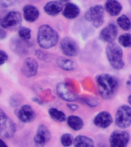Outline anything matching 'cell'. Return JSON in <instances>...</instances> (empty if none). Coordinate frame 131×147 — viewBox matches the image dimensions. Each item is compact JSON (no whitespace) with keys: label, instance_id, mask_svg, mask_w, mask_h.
<instances>
[{"label":"cell","instance_id":"6da1fadb","mask_svg":"<svg viewBox=\"0 0 131 147\" xmlns=\"http://www.w3.org/2000/svg\"><path fill=\"white\" fill-rule=\"evenodd\" d=\"M97 90L100 96L103 99L113 98L118 90V81L117 79L107 74H102L96 78Z\"/></svg>","mask_w":131,"mask_h":147},{"label":"cell","instance_id":"7a4b0ae2","mask_svg":"<svg viewBox=\"0 0 131 147\" xmlns=\"http://www.w3.org/2000/svg\"><path fill=\"white\" fill-rule=\"evenodd\" d=\"M37 41L41 48H51L57 43L58 34L49 25H43L38 28Z\"/></svg>","mask_w":131,"mask_h":147},{"label":"cell","instance_id":"3957f363","mask_svg":"<svg viewBox=\"0 0 131 147\" xmlns=\"http://www.w3.org/2000/svg\"><path fill=\"white\" fill-rule=\"evenodd\" d=\"M106 54L110 64L116 70H120L124 67L123 51L117 44L111 42L107 45Z\"/></svg>","mask_w":131,"mask_h":147},{"label":"cell","instance_id":"277c9868","mask_svg":"<svg viewBox=\"0 0 131 147\" xmlns=\"http://www.w3.org/2000/svg\"><path fill=\"white\" fill-rule=\"evenodd\" d=\"M85 19L92 23L95 28L103 25L104 18V9L101 5H94L90 8L85 13Z\"/></svg>","mask_w":131,"mask_h":147},{"label":"cell","instance_id":"5b68a950","mask_svg":"<svg viewBox=\"0 0 131 147\" xmlns=\"http://www.w3.org/2000/svg\"><path fill=\"white\" fill-rule=\"evenodd\" d=\"M16 131L15 124L6 114H5L3 110H0V135L2 138L9 139L13 136Z\"/></svg>","mask_w":131,"mask_h":147},{"label":"cell","instance_id":"8992f818","mask_svg":"<svg viewBox=\"0 0 131 147\" xmlns=\"http://www.w3.org/2000/svg\"><path fill=\"white\" fill-rule=\"evenodd\" d=\"M116 125L122 129L127 128L131 125V107L121 106L116 113Z\"/></svg>","mask_w":131,"mask_h":147},{"label":"cell","instance_id":"52a82bcc","mask_svg":"<svg viewBox=\"0 0 131 147\" xmlns=\"http://www.w3.org/2000/svg\"><path fill=\"white\" fill-rule=\"evenodd\" d=\"M22 16L18 11H10L2 18L1 26L5 29H16L21 25Z\"/></svg>","mask_w":131,"mask_h":147},{"label":"cell","instance_id":"ba28073f","mask_svg":"<svg viewBox=\"0 0 131 147\" xmlns=\"http://www.w3.org/2000/svg\"><path fill=\"white\" fill-rule=\"evenodd\" d=\"M57 95L65 101H75L78 100V96L76 94L73 90L71 89V87L66 83H60L57 85L56 87Z\"/></svg>","mask_w":131,"mask_h":147},{"label":"cell","instance_id":"9c48e42d","mask_svg":"<svg viewBox=\"0 0 131 147\" xmlns=\"http://www.w3.org/2000/svg\"><path fill=\"white\" fill-rule=\"evenodd\" d=\"M130 140L129 133L126 131L116 130L110 135V143L113 147L126 146Z\"/></svg>","mask_w":131,"mask_h":147},{"label":"cell","instance_id":"30bf717a","mask_svg":"<svg viewBox=\"0 0 131 147\" xmlns=\"http://www.w3.org/2000/svg\"><path fill=\"white\" fill-rule=\"evenodd\" d=\"M61 49L64 55L68 57H74L78 55L79 52V48L78 44L73 39L65 37L61 41Z\"/></svg>","mask_w":131,"mask_h":147},{"label":"cell","instance_id":"8fae6325","mask_svg":"<svg viewBox=\"0 0 131 147\" xmlns=\"http://www.w3.org/2000/svg\"><path fill=\"white\" fill-rule=\"evenodd\" d=\"M38 67V64L34 58L28 57L25 60V61L22 64V73L23 74V75L27 78L33 77L37 74Z\"/></svg>","mask_w":131,"mask_h":147},{"label":"cell","instance_id":"7c38bea8","mask_svg":"<svg viewBox=\"0 0 131 147\" xmlns=\"http://www.w3.org/2000/svg\"><path fill=\"white\" fill-rule=\"evenodd\" d=\"M51 139V133L48 130V129L45 125L41 124L38 126V130H37L36 135L34 136V143L37 146H42L44 145L50 140Z\"/></svg>","mask_w":131,"mask_h":147},{"label":"cell","instance_id":"4fadbf2b","mask_svg":"<svg viewBox=\"0 0 131 147\" xmlns=\"http://www.w3.org/2000/svg\"><path fill=\"white\" fill-rule=\"evenodd\" d=\"M117 35V26L114 24H109V25L103 28L100 33V38L104 42L111 43L114 41Z\"/></svg>","mask_w":131,"mask_h":147},{"label":"cell","instance_id":"5bb4252c","mask_svg":"<svg viewBox=\"0 0 131 147\" xmlns=\"http://www.w3.org/2000/svg\"><path fill=\"white\" fill-rule=\"evenodd\" d=\"M18 117L23 123H31L35 117V113L28 105H23L18 112Z\"/></svg>","mask_w":131,"mask_h":147},{"label":"cell","instance_id":"9a60e30c","mask_svg":"<svg viewBox=\"0 0 131 147\" xmlns=\"http://www.w3.org/2000/svg\"><path fill=\"white\" fill-rule=\"evenodd\" d=\"M113 119L111 115L107 112H101L94 118V123L97 126L101 128H107L112 123Z\"/></svg>","mask_w":131,"mask_h":147},{"label":"cell","instance_id":"2e32d148","mask_svg":"<svg viewBox=\"0 0 131 147\" xmlns=\"http://www.w3.org/2000/svg\"><path fill=\"white\" fill-rule=\"evenodd\" d=\"M23 14L25 20L29 22H33L38 18L39 11L36 7L32 5H27L23 9Z\"/></svg>","mask_w":131,"mask_h":147},{"label":"cell","instance_id":"e0dca14e","mask_svg":"<svg viewBox=\"0 0 131 147\" xmlns=\"http://www.w3.org/2000/svg\"><path fill=\"white\" fill-rule=\"evenodd\" d=\"M62 9H63L62 3L58 1H51L48 2L44 8V10L46 13L51 16L58 15L62 11Z\"/></svg>","mask_w":131,"mask_h":147},{"label":"cell","instance_id":"ac0fdd59","mask_svg":"<svg viewBox=\"0 0 131 147\" xmlns=\"http://www.w3.org/2000/svg\"><path fill=\"white\" fill-rule=\"evenodd\" d=\"M80 13V9L75 4L68 3L63 10V16L68 19L75 18Z\"/></svg>","mask_w":131,"mask_h":147},{"label":"cell","instance_id":"d6986e66","mask_svg":"<svg viewBox=\"0 0 131 147\" xmlns=\"http://www.w3.org/2000/svg\"><path fill=\"white\" fill-rule=\"evenodd\" d=\"M105 9L110 16H117L122 9L121 5L117 0H107L105 3Z\"/></svg>","mask_w":131,"mask_h":147},{"label":"cell","instance_id":"ffe728a7","mask_svg":"<svg viewBox=\"0 0 131 147\" xmlns=\"http://www.w3.org/2000/svg\"><path fill=\"white\" fill-rule=\"evenodd\" d=\"M57 64L60 68L64 71H72L77 67V64L74 61L64 57H59L57 59Z\"/></svg>","mask_w":131,"mask_h":147},{"label":"cell","instance_id":"44dd1931","mask_svg":"<svg viewBox=\"0 0 131 147\" xmlns=\"http://www.w3.org/2000/svg\"><path fill=\"white\" fill-rule=\"evenodd\" d=\"M68 126L71 127L74 130H80L84 126L82 119H80V117H77V116H70L68 117L67 119Z\"/></svg>","mask_w":131,"mask_h":147},{"label":"cell","instance_id":"7402d4cb","mask_svg":"<svg viewBox=\"0 0 131 147\" xmlns=\"http://www.w3.org/2000/svg\"><path fill=\"white\" fill-rule=\"evenodd\" d=\"M74 146L77 147L80 146H94V142L89 137L84 136H78L74 140Z\"/></svg>","mask_w":131,"mask_h":147},{"label":"cell","instance_id":"603a6c76","mask_svg":"<svg viewBox=\"0 0 131 147\" xmlns=\"http://www.w3.org/2000/svg\"><path fill=\"white\" fill-rule=\"evenodd\" d=\"M48 113L53 119L57 122H63L66 119V116L64 113L55 108H51L48 110Z\"/></svg>","mask_w":131,"mask_h":147},{"label":"cell","instance_id":"cb8c5ba5","mask_svg":"<svg viewBox=\"0 0 131 147\" xmlns=\"http://www.w3.org/2000/svg\"><path fill=\"white\" fill-rule=\"evenodd\" d=\"M117 24L122 29L127 31L131 28V22L129 18L125 15H123L117 19Z\"/></svg>","mask_w":131,"mask_h":147},{"label":"cell","instance_id":"d4e9b609","mask_svg":"<svg viewBox=\"0 0 131 147\" xmlns=\"http://www.w3.org/2000/svg\"><path fill=\"white\" fill-rule=\"evenodd\" d=\"M119 43L125 48L131 47V34H122L118 39Z\"/></svg>","mask_w":131,"mask_h":147},{"label":"cell","instance_id":"484cf974","mask_svg":"<svg viewBox=\"0 0 131 147\" xmlns=\"http://www.w3.org/2000/svg\"><path fill=\"white\" fill-rule=\"evenodd\" d=\"M18 35L21 38L25 41L28 40L31 38V30L25 27L21 28L20 29L18 30Z\"/></svg>","mask_w":131,"mask_h":147},{"label":"cell","instance_id":"4316f807","mask_svg":"<svg viewBox=\"0 0 131 147\" xmlns=\"http://www.w3.org/2000/svg\"><path fill=\"white\" fill-rule=\"evenodd\" d=\"M61 142L62 145L64 146H71L74 142V140L72 136L68 133H65L64 135H62L61 137Z\"/></svg>","mask_w":131,"mask_h":147},{"label":"cell","instance_id":"83f0119b","mask_svg":"<svg viewBox=\"0 0 131 147\" xmlns=\"http://www.w3.org/2000/svg\"><path fill=\"white\" fill-rule=\"evenodd\" d=\"M16 1V0H0V5L2 7H9Z\"/></svg>","mask_w":131,"mask_h":147},{"label":"cell","instance_id":"f1b7e54d","mask_svg":"<svg viewBox=\"0 0 131 147\" xmlns=\"http://www.w3.org/2000/svg\"><path fill=\"white\" fill-rule=\"evenodd\" d=\"M0 55H1V65L4 64L5 62L8 59V55L5 52H4L3 51H0Z\"/></svg>","mask_w":131,"mask_h":147},{"label":"cell","instance_id":"f546056e","mask_svg":"<svg viewBox=\"0 0 131 147\" xmlns=\"http://www.w3.org/2000/svg\"><path fill=\"white\" fill-rule=\"evenodd\" d=\"M6 37V32H5L3 29L0 30V39L3 40Z\"/></svg>","mask_w":131,"mask_h":147},{"label":"cell","instance_id":"4dcf8cb0","mask_svg":"<svg viewBox=\"0 0 131 147\" xmlns=\"http://www.w3.org/2000/svg\"><path fill=\"white\" fill-rule=\"evenodd\" d=\"M68 107H69V108H71V110H73V111H74L76 109H78V106L77 105H73V104H71V105H68Z\"/></svg>","mask_w":131,"mask_h":147},{"label":"cell","instance_id":"1f68e13d","mask_svg":"<svg viewBox=\"0 0 131 147\" xmlns=\"http://www.w3.org/2000/svg\"><path fill=\"white\" fill-rule=\"evenodd\" d=\"M128 103L131 105V94L130 95V96L128 97Z\"/></svg>","mask_w":131,"mask_h":147},{"label":"cell","instance_id":"d6a6232c","mask_svg":"<svg viewBox=\"0 0 131 147\" xmlns=\"http://www.w3.org/2000/svg\"><path fill=\"white\" fill-rule=\"evenodd\" d=\"M57 1H58V2H68V1H69V0H57Z\"/></svg>","mask_w":131,"mask_h":147},{"label":"cell","instance_id":"836d02e7","mask_svg":"<svg viewBox=\"0 0 131 147\" xmlns=\"http://www.w3.org/2000/svg\"><path fill=\"white\" fill-rule=\"evenodd\" d=\"M129 2H130V4L131 5V0H129Z\"/></svg>","mask_w":131,"mask_h":147}]
</instances>
